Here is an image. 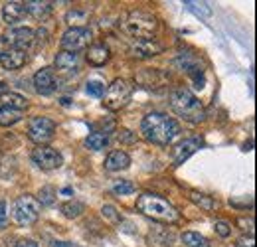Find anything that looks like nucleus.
<instances>
[{"label":"nucleus","instance_id":"6e6552de","mask_svg":"<svg viewBox=\"0 0 257 247\" xmlns=\"http://www.w3.org/2000/svg\"><path fill=\"white\" fill-rule=\"evenodd\" d=\"M89 44H91V32H89V28H69L62 36V48H64V51L77 53V51L85 49Z\"/></svg>","mask_w":257,"mask_h":247},{"label":"nucleus","instance_id":"a211bd4d","mask_svg":"<svg viewBox=\"0 0 257 247\" xmlns=\"http://www.w3.org/2000/svg\"><path fill=\"white\" fill-rule=\"evenodd\" d=\"M79 65V55L77 53H71V51H60L56 55V69L64 71V73H69V71H75Z\"/></svg>","mask_w":257,"mask_h":247},{"label":"nucleus","instance_id":"58836bf2","mask_svg":"<svg viewBox=\"0 0 257 247\" xmlns=\"http://www.w3.org/2000/svg\"><path fill=\"white\" fill-rule=\"evenodd\" d=\"M4 93H6V83H4V81H0V97H2Z\"/></svg>","mask_w":257,"mask_h":247},{"label":"nucleus","instance_id":"f8f14e48","mask_svg":"<svg viewBox=\"0 0 257 247\" xmlns=\"http://www.w3.org/2000/svg\"><path fill=\"white\" fill-rule=\"evenodd\" d=\"M176 65L194 79V83H196L198 89L204 87V69H202V65H200V61H198L196 55H192V53H180L176 57Z\"/></svg>","mask_w":257,"mask_h":247},{"label":"nucleus","instance_id":"4468645a","mask_svg":"<svg viewBox=\"0 0 257 247\" xmlns=\"http://www.w3.org/2000/svg\"><path fill=\"white\" fill-rule=\"evenodd\" d=\"M34 87L40 95H52L58 87V81H56V75H54V69L52 67H42L36 71L34 75Z\"/></svg>","mask_w":257,"mask_h":247},{"label":"nucleus","instance_id":"7c9ffc66","mask_svg":"<svg viewBox=\"0 0 257 247\" xmlns=\"http://www.w3.org/2000/svg\"><path fill=\"white\" fill-rule=\"evenodd\" d=\"M87 93H89L91 97H103L105 85H103L101 81H89V83H87Z\"/></svg>","mask_w":257,"mask_h":247},{"label":"nucleus","instance_id":"a878e982","mask_svg":"<svg viewBox=\"0 0 257 247\" xmlns=\"http://www.w3.org/2000/svg\"><path fill=\"white\" fill-rule=\"evenodd\" d=\"M182 242L186 247H210L208 240L196 232H184L182 234Z\"/></svg>","mask_w":257,"mask_h":247},{"label":"nucleus","instance_id":"6ab92c4d","mask_svg":"<svg viewBox=\"0 0 257 247\" xmlns=\"http://www.w3.org/2000/svg\"><path fill=\"white\" fill-rule=\"evenodd\" d=\"M109 48L107 46H103V44H95V46H91L89 49H87V61L91 63V65H97V67H101V65H105L107 61H109Z\"/></svg>","mask_w":257,"mask_h":247},{"label":"nucleus","instance_id":"9b49d317","mask_svg":"<svg viewBox=\"0 0 257 247\" xmlns=\"http://www.w3.org/2000/svg\"><path fill=\"white\" fill-rule=\"evenodd\" d=\"M36 40V32L32 28H12L10 32L4 34V42L12 49H22L26 51Z\"/></svg>","mask_w":257,"mask_h":247},{"label":"nucleus","instance_id":"412c9836","mask_svg":"<svg viewBox=\"0 0 257 247\" xmlns=\"http://www.w3.org/2000/svg\"><path fill=\"white\" fill-rule=\"evenodd\" d=\"M24 6H26V14H32L38 20H44L52 12V2H40V0H36V2H24Z\"/></svg>","mask_w":257,"mask_h":247},{"label":"nucleus","instance_id":"c85d7f7f","mask_svg":"<svg viewBox=\"0 0 257 247\" xmlns=\"http://www.w3.org/2000/svg\"><path fill=\"white\" fill-rule=\"evenodd\" d=\"M136 190V186L130 182V180H117L115 184H113V194H117V196H128V194H132Z\"/></svg>","mask_w":257,"mask_h":247},{"label":"nucleus","instance_id":"1a4fd4ad","mask_svg":"<svg viewBox=\"0 0 257 247\" xmlns=\"http://www.w3.org/2000/svg\"><path fill=\"white\" fill-rule=\"evenodd\" d=\"M32 162H34L38 168H42V170H56V168L62 166L64 158H62V154H60L56 148L38 147V148H34V152H32Z\"/></svg>","mask_w":257,"mask_h":247},{"label":"nucleus","instance_id":"bb28decb","mask_svg":"<svg viewBox=\"0 0 257 247\" xmlns=\"http://www.w3.org/2000/svg\"><path fill=\"white\" fill-rule=\"evenodd\" d=\"M184 6L190 12H194L196 16H200V18H210L212 16V8L206 2H184Z\"/></svg>","mask_w":257,"mask_h":247},{"label":"nucleus","instance_id":"4c0bfd02","mask_svg":"<svg viewBox=\"0 0 257 247\" xmlns=\"http://www.w3.org/2000/svg\"><path fill=\"white\" fill-rule=\"evenodd\" d=\"M52 247H79V246H73V244H69V242H54Z\"/></svg>","mask_w":257,"mask_h":247},{"label":"nucleus","instance_id":"393cba45","mask_svg":"<svg viewBox=\"0 0 257 247\" xmlns=\"http://www.w3.org/2000/svg\"><path fill=\"white\" fill-rule=\"evenodd\" d=\"M62 212H64L65 218H71L73 220V218H79L85 212V206L79 200H69V202L62 204Z\"/></svg>","mask_w":257,"mask_h":247},{"label":"nucleus","instance_id":"20e7f679","mask_svg":"<svg viewBox=\"0 0 257 247\" xmlns=\"http://www.w3.org/2000/svg\"><path fill=\"white\" fill-rule=\"evenodd\" d=\"M127 32L134 40H148L158 30V20L146 10H132L127 16Z\"/></svg>","mask_w":257,"mask_h":247},{"label":"nucleus","instance_id":"2eb2a0df","mask_svg":"<svg viewBox=\"0 0 257 247\" xmlns=\"http://www.w3.org/2000/svg\"><path fill=\"white\" fill-rule=\"evenodd\" d=\"M26 61H28V53L22 51V49L8 48L6 51L0 53V63H2L4 69H20V67L26 65Z\"/></svg>","mask_w":257,"mask_h":247},{"label":"nucleus","instance_id":"dca6fc26","mask_svg":"<svg viewBox=\"0 0 257 247\" xmlns=\"http://www.w3.org/2000/svg\"><path fill=\"white\" fill-rule=\"evenodd\" d=\"M24 16H26V6H24V2L12 0V2H6V4L2 6V18H4V22H6L8 26L20 22Z\"/></svg>","mask_w":257,"mask_h":247},{"label":"nucleus","instance_id":"2f4dec72","mask_svg":"<svg viewBox=\"0 0 257 247\" xmlns=\"http://www.w3.org/2000/svg\"><path fill=\"white\" fill-rule=\"evenodd\" d=\"M214 230H216V234H218L220 238H228V236L232 234V226H230L228 222H224V220H218V222L214 224Z\"/></svg>","mask_w":257,"mask_h":247},{"label":"nucleus","instance_id":"423d86ee","mask_svg":"<svg viewBox=\"0 0 257 247\" xmlns=\"http://www.w3.org/2000/svg\"><path fill=\"white\" fill-rule=\"evenodd\" d=\"M12 216H14L16 224H20V226H32L40 218V202L34 196H30V194L18 196L14 200V206H12Z\"/></svg>","mask_w":257,"mask_h":247},{"label":"nucleus","instance_id":"f03ea898","mask_svg":"<svg viewBox=\"0 0 257 247\" xmlns=\"http://www.w3.org/2000/svg\"><path fill=\"white\" fill-rule=\"evenodd\" d=\"M136 210L152 220H158V222H164V224H174L180 220V214L178 210L164 198H160L158 194H152V192H142L138 198H136Z\"/></svg>","mask_w":257,"mask_h":247},{"label":"nucleus","instance_id":"5701e85b","mask_svg":"<svg viewBox=\"0 0 257 247\" xmlns=\"http://www.w3.org/2000/svg\"><path fill=\"white\" fill-rule=\"evenodd\" d=\"M85 147L89 150H103L109 147V135L107 133H91L87 139H85Z\"/></svg>","mask_w":257,"mask_h":247},{"label":"nucleus","instance_id":"72a5a7b5","mask_svg":"<svg viewBox=\"0 0 257 247\" xmlns=\"http://www.w3.org/2000/svg\"><path fill=\"white\" fill-rule=\"evenodd\" d=\"M117 139H119L121 143H134V141H136V135H134L132 131H128V129H121L119 135H117Z\"/></svg>","mask_w":257,"mask_h":247},{"label":"nucleus","instance_id":"a19ab883","mask_svg":"<svg viewBox=\"0 0 257 247\" xmlns=\"http://www.w3.org/2000/svg\"><path fill=\"white\" fill-rule=\"evenodd\" d=\"M0 53H2V49H0Z\"/></svg>","mask_w":257,"mask_h":247},{"label":"nucleus","instance_id":"c756f323","mask_svg":"<svg viewBox=\"0 0 257 247\" xmlns=\"http://www.w3.org/2000/svg\"><path fill=\"white\" fill-rule=\"evenodd\" d=\"M40 204H44V206H52L54 202H56V188L54 186H44L42 190H40Z\"/></svg>","mask_w":257,"mask_h":247},{"label":"nucleus","instance_id":"e433bc0d","mask_svg":"<svg viewBox=\"0 0 257 247\" xmlns=\"http://www.w3.org/2000/svg\"><path fill=\"white\" fill-rule=\"evenodd\" d=\"M16 247H38V244L32 242V240H20V242L16 244Z\"/></svg>","mask_w":257,"mask_h":247},{"label":"nucleus","instance_id":"473e14b6","mask_svg":"<svg viewBox=\"0 0 257 247\" xmlns=\"http://www.w3.org/2000/svg\"><path fill=\"white\" fill-rule=\"evenodd\" d=\"M101 212H103V216H105L107 220H111V222H121V214L115 210V206H111V204H105Z\"/></svg>","mask_w":257,"mask_h":247},{"label":"nucleus","instance_id":"ddd939ff","mask_svg":"<svg viewBox=\"0 0 257 247\" xmlns=\"http://www.w3.org/2000/svg\"><path fill=\"white\" fill-rule=\"evenodd\" d=\"M162 49H164V46H162L158 40H154V38H148V40H134V42L130 44V48H128L130 55L136 57V59L154 57V55L162 53Z\"/></svg>","mask_w":257,"mask_h":247},{"label":"nucleus","instance_id":"0eeeda50","mask_svg":"<svg viewBox=\"0 0 257 247\" xmlns=\"http://www.w3.org/2000/svg\"><path fill=\"white\" fill-rule=\"evenodd\" d=\"M56 123L50 117H32L28 123V139L36 143L38 147H46L54 139Z\"/></svg>","mask_w":257,"mask_h":247},{"label":"nucleus","instance_id":"9d476101","mask_svg":"<svg viewBox=\"0 0 257 247\" xmlns=\"http://www.w3.org/2000/svg\"><path fill=\"white\" fill-rule=\"evenodd\" d=\"M202 145H204L202 137H190V139L180 141V143L172 148V152H170L172 164H174V166H180V164H182L184 160H188L194 152H198V150L202 148Z\"/></svg>","mask_w":257,"mask_h":247},{"label":"nucleus","instance_id":"c9c22d12","mask_svg":"<svg viewBox=\"0 0 257 247\" xmlns=\"http://www.w3.org/2000/svg\"><path fill=\"white\" fill-rule=\"evenodd\" d=\"M6 220H8V214H6V202H4V200H0V228L6 224Z\"/></svg>","mask_w":257,"mask_h":247},{"label":"nucleus","instance_id":"7ed1b4c3","mask_svg":"<svg viewBox=\"0 0 257 247\" xmlns=\"http://www.w3.org/2000/svg\"><path fill=\"white\" fill-rule=\"evenodd\" d=\"M170 107L178 117H182L184 121H188L192 125L202 123L206 117L200 99L186 87H178L170 93Z\"/></svg>","mask_w":257,"mask_h":247},{"label":"nucleus","instance_id":"b1692460","mask_svg":"<svg viewBox=\"0 0 257 247\" xmlns=\"http://www.w3.org/2000/svg\"><path fill=\"white\" fill-rule=\"evenodd\" d=\"M18 121H22V111L16 109H8V107H0V127H12Z\"/></svg>","mask_w":257,"mask_h":247},{"label":"nucleus","instance_id":"cd10ccee","mask_svg":"<svg viewBox=\"0 0 257 247\" xmlns=\"http://www.w3.org/2000/svg\"><path fill=\"white\" fill-rule=\"evenodd\" d=\"M190 200L196 204V206H200L202 210H214V200L210 198V196H206V194H200V192H190Z\"/></svg>","mask_w":257,"mask_h":247},{"label":"nucleus","instance_id":"4be33fe9","mask_svg":"<svg viewBox=\"0 0 257 247\" xmlns=\"http://www.w3.org/2000/svg\"><path fill=\"white\" fill-rule=\"evenodd\" d=\"M89 20V12L83 10V8H73L65 14V22L71 26V28H85L83 24Z\"/></svg>","mask_w":257,"mask_h":247},{"label":"nucleus","instance_id":"39448f33","mask_svg":"<svg viewBox=\"0 0 257 247\" xmlns=\"http://www.w3.org/2000/svg\"><path fill=\"white\" fill-rule=\"evenodd\" d=\"M130 95H132V83L119 77L103 93V107L109 111H119L130 101Z\"/></svg>","mask_w":257,"mask_h":247},{"label":"nucleus","instance_id":"f704fd0d","mask_svg":"<svg viewBox=\"0 0 257 247\" xmlns=\"http://www.w3.org/2000/svg\"><path fill=\"white\" fill-rule=\"evenodd\" d=\"M236 247H256L254 236H242V238L236 242Z\"/></svg>","mask_w":257,"mask_h":247},{"label":"nucleus","instance_id":"ea45409f","mask_svg":"<svg viewBox=\"0 0 257 247\" xmlns=\"http://www.w3.org/2000/svg\"><path fill=\"white\" fill-rule=\"evenodd\" d=\"M252 145H254L252 141H250V143H246V148H244V150H252Z\"/></svg>","mask_w":257,"mask_h":247},{"label":"nucleus","instance_id":"f3484780","mask_svg":"<svg viewBox=\"0 0 257 247\" xmlns=\"http://www.w3.org/2000/svg\"><path fill=\"white\" fill-rule=\"evenodd\" d=\"M128 164H130V156L125 150H113L105 158V170H109V172L125 170V168H128Z\"/></svg>","mask_w":257,"mask_h":247},{"label":"nucleus","instance_id":"f257e3e1","mask_svg":"<svg viewBox=\"0 0 257 247\" xmlns=\"http://www.w3.org/2000/svg\"><path fill=\"white\" fill-rule=\"evenodd\" d=\"M140 133L148 143H154L158 147H168L174 139H178L180 125L172 117L152 111L144 115V119L140 121Z\"/></svg>","mask_w":257,"mask_h":247},{"label":"nucleus","instance_id":"aec40b11","mask_svg":"<svg viewBox=\"0 0 257 247\" xmlns=\"http://www.w3.org/2000/svg\"><path fill=\"white\" fill-rule=\"evenodd\" d=\"M0 103H2V107L16 109V111H22V109H26V107H28L26 97H22L20 93H14V91H6V93L0 97Z\"/></svg>","mask_w":257,"mask_h":247}]
</instances>
